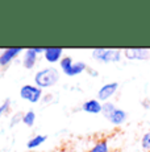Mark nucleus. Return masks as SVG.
<instances>
[{
    "label": "nucleus",
    "instance_id": "1",
    "mask_svg": "<svg viewBox=\"0 0 150 152\" xmlns=\"http://www.w3.org/2000/svg\"><path fill=\"white\" fill-rule=\"evenodd\" d=\"M61 80V70L56 66H46V68L38 69L34 73V85L41 90L51 89L54 87Z\"/></svg>",
    "mask_w": 150,
    "mask_h": 152
},
{
    "label": "nucleus",
    "instance_id": "2",
    "mask_svg": "<svg viewBox=\"0 0 150 152\" xmlns=\"http://www.w3.org/2000/svg\"><path fill=\"white\" fill-rule=\"evenodd\" d=\"M58 65L59 70L67 77H76V75H80L84 72H87L88 69V65L84 61H76L71 56H65Z\"/></svg>",
    "mask_w": 150,
    "mask_h": 152
},
{
    "label": "nucleus",
    "instance_id": "3",
    "mask_svg": "<svg viewBox=\"0 0 150 152\" xmlns=\"http://www.w3.org/2000/svg\"><path fill=\"white\" fill-rule=\"evenodd\" d=\"M91 57L100 64H117L123 60V50L112 48H95L91 50Z\"/></svg>",
    "mask_w": 150,
    "mask_h": 152
},
{
    "label": "nucleus",
    "instance_id": "4",
    "mask_svg": "<svg viewBox=\"0 0 150 152\" xmlns=\"http://www.w3.org/2000/svg\"><path fill=\"white\" fill-rule=\"evenodd\" d=\"M20 98L22 101H27L29 103H38L44 97V90L37 87L34 83H25L20 87Z\"/></svg>",
    "mask_w": 150,
    "mask_h": 152
},
{
    "label": "nucleus",
    "instance_id": "5",
    "mask_svg": "<svg viewBox=\"0 0 150 152\" xmlns=\"http://www.w3.org/2000/svg\"><path fill=\"white\" fill-rule=\"evenodd\" d=\"M119 87H120V83L116 82V81H112V82H107L104 85H102L96 93V99H99L102 103L111 101V99L113 98V95L117 93Z\"/></svg>",
    "mask_w": 150,
    "mask_h": 152
},
{
    "label": "nucleus",
    "instance_id": "6",
    "mask_svg": "<svg viewBox=\"0 0 150 152\" xmlns=\"http://www.w3.org/2000/svg\"><path fill=\"white\" fill-rule=\"evenodd\" d=\"M123 58H125L128 61H148L150 60V49L146 48L123 49Z\"/></svg>",
    "mask_w": 150,
    "mask_h": 152
},
{
    "label": "nucleus",
    "instance_id": "7",
    "mask_svg": "<svg viewBox=\"0 0 150 152\" xmlns=\"http://www.w3.org/2000/svg\"><path fill=\"white\" fill-rule=\"evenodd\" d=\"M22 48H5L0 50V68H8L13 61L19 58V56L22 54Z\"/></svg>",
    "mask_w": 150,
    "mask_h": 152
},
{
    "label": "nucleus",
    "instance_id": "8",
    "mask_svg": "<svg viewBox=\"0 0 150 152\" xmlns=\"http://www.w3.org/2000/svg\"><path fill=\"white\" fill-rule=\"evenodd\" d=\"M44 60L50 65H56L59 64L61 60L65 57V49L63 48H57V46H51V48H45L44 49Z\"/></svg>",
    "mask_w": 150,
    "mask_h": 152
},
{
    "label": "nucleus",
    "instance_id": "9",
    "mask_svg": "<svg viewBox=\"0 0 150 152\" xmlns=\"http://www.w3.org/2000/svg\"><path fill=\"white\" fill-rule=\"evenodd\" d=\"M21 57V65L24 69L27 70H33L36 68L37 62H38V54L33 50V48L24 49Z\"/></svg>",
    "mask_w": 150,
    "mask_h": 152
},
{
    "label": "nucleus",
    "instance_id": "10",
    "mask_svg": "<svg viewBox=\"0 0 150 152\" xmlns=\"http://www.w3.org/2000/svg\"><path fill=\"white\" fill-rule=\"evenodd\" d=\"M107 121L112 126H115V127H120V126H123L128 121V113L124 109H121V107H116L111 113V115L107 118Z\"/></svg>",
    "mask_w": 150,
    "mask_h": 152
},
{
    "label": "nucleus",
    "instance_id": "11",
    "mask_svg": "<svg viewBox=\"0 0 150 152\" xmlns=\"http://www.w3.org/2000/svg\"><path fill=\"white\" fill-rule=\"evenodd\" d=\"M102 102L96 98H91L87 99L86 102L82 103V111L86 114H90V115H97V114H102Z\"/></svg>",
    "mask_w": 150,
    "mask_h": 152
},
{
    "label": "nucleus",
    "instance_id": "12",
    "mask_svg": "<svg viewBox=\"0 0 150 152\" xmlns=\"http://www.w3.org/2000/svg\"><path fill=\"white\" fill-rule=\"evenodd\" d=\"M87 152H112L111 151V144L107 138L97 139L94 144L87 150Z\"/></svg>",
    "mask_w": 150,
    "mask_h": 152
},
{
    "label": "nucleus",
    "instance_id": "13",
    "mask_svg": "<svg viewBox=\"0 0 150 152\" xmlns=\"http://www.w3.org/2000/svg\"><path fill=\"white\" fill-rule=\"evenodd\" d=\"M48 140V135H44V134H37V135L32 136V138L27 142V148L30 151L36 150V148L41 147L44 143H46Z\"/></svg>",
    "mask_w": 150,
    "mask_h": 152
},
{
    "label": "nucleus",
    "instance_id": "14",
    "mask_svg": "<svg viewBox=\"0 0 150 152\" xmlns=\"http://www.w3.org/2000/svg\"><path fill=\"white\" fill-rule=\"evenodd\" d=\"M37 119V114L34 110H27L24 114H22V121L21 123L27 127H33L34 123H36Z\"/></svg>",
    "mask_w": 150,
    "mask_h": 152
},
{
    "label": "nucleus",
    "instance_id": "15",
    "mask_svg": "<svg viewBox=\"0 0 150 152\" xmlns=\"http://www.w3.org/2000/svg\"><path fill=\"white\" fill-rule=\"evenodd\" d=\"M11 110H12V101H11V98H5L0 103V118L8 115L11 113Z\"/></svg>",
    "mask_w": 150,
    "mask_h": 152
},
{
    "label": "nucleus",
    "instance_id": "16",
    "mask_svg": "<svg viewBox=\"0 0 150 152\" xmlns=\"http://www.w3.org/2000/svg\"><path fill=\"white\" fill-rule=\"evenodd\" d=\"M116 104L113 103L112 101H108V102H104V103L102 104V114H103V116L107 119L109 115H111V113L115 109H116Z\"/></svg>",
    "mask_w": 150,
    "mask_h": 152
},
{
    "label": "nucleus",
    "instance_id": "17",
    "mask_svg": "<svg viewBox=\"0 0 150 152\" xmlns=\"http://www.w3.org/2000/svg\"><path fill=\"white\" fill-rule=\"evenodd\" d=\"M22 111H16V113H13L12 115H11V118H9V127L11 128H13V127H16L17 124H20L21 123V121H22Z\"/></svg>",
    "mask_w": 150,
    "mask_h": 152
},
{
    "label": "nucleus",
    "instance_id": "18",
    "mask_svg": "<svg viewBox=\"0 0 150 152\" xmlns=\"http://www.w3.org/2000/svg\"><path fill=\"white\" fill-rule=\"evenodd\" d=\"M140 144L144 151H150V130L142 134V136L140 139Z\"/></svg>",
    "mask_w": 150,
    "mask_h": 152
},
{
    "label": "nucleus",
    "instance_id": "19",
    "mask_svg": "<svg viewBox=\"0 0 150 152\" xmlns=\"http://www.w3.org/2000/svg\"><path fill=\"white\" fill-rule=\"evenodd\" d=\"M54 97H56V95L50 94V93H48V94H44V97H42L41 102H42V103H45V104H49V103H51V102H54Z\"/></svg>",
    "mask_w": 150,
    "mask_h": 152
},
{
    "label": "nucleus",
    "instance_id": "20",
    "mask_svg": "<svg viewBox=\"0 0 150 152\" xmlns=\"http://www.w3.org/2000/svg\"><path fill=\"white\" fill-rule=\"evenodd\" d=\"M87 73H88V75H90V77H99V72H97L95 68H90V66H88Z\"/></svg>",
    "mask_w": 150,
    "mask_h": 152
},
{
    "label": "nucleus",
    "instance_id": "21",
    "mask_svg": "<svg viewBox=\"0 0 150 152\" xmlns=\"http://www.w3.org/2000/svg\"><path fill=\"white\" fill-rule=\"evenodd\" d=\"M44 49H45V48H37V46H34V48H33V50L36 52V53L38 54V56H40V54H44Z\"/></svg>",
    "mask_w": 150,
    "mask_h": 152
},
{
    "label": "nucleus",
    "instance_id": "22",
    "mask_svg": "<svg viewBox=\"0 0 150 152\" xmlns=\"http://www.w3.org/2000/svg\"><path fill=\"white\" fill-rule=\"evenodd\" d=\"M142 104H144V109H150V101L149 99H145V101L142 102Z\"/></svg>",
    "mask_w": 150,
    "mask_h": 152
},
{
    "label": "nucleus",
    "instance_id": "23",
    "mask_svg": "<svg viewBox=\"0 0 150 152\" xmlns=\"http://www.w3.org/2000/svg\"><path fill=\"white\" fill-rule=\"evenodd\" d=\"M69 152H80V151H78V150H70Z\"/></svg>",
    "mask_w": 150,
    "mask_h": 152
}]
</instances>
